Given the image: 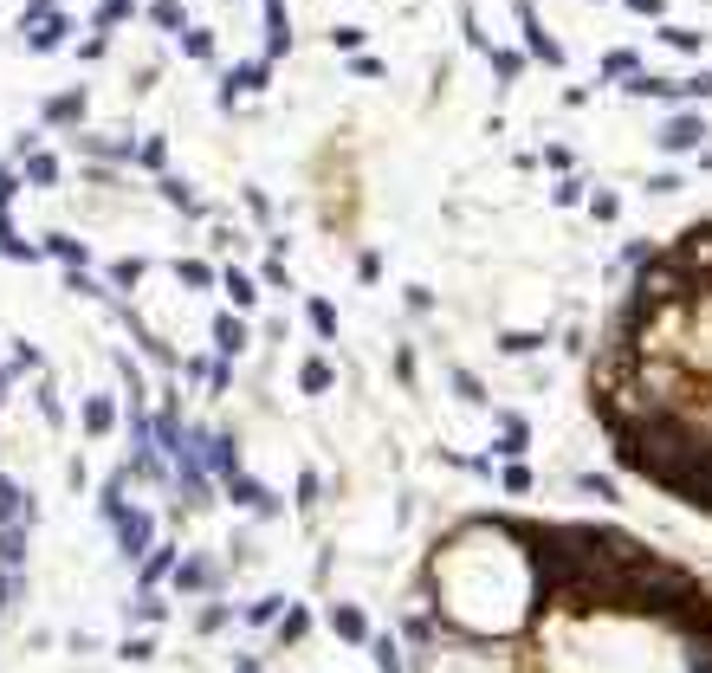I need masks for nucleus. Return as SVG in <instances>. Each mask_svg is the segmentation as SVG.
<instances>
[{
    "label": "nucleus",
    "instance_id": "nucleus-6",
    "mask_svg": "<svg viewBox=\"0 0 712 673\" xmlns=\"http://www.w3.org/2000/svg\"><path fill=\"white\" fill-rule=\"evenodd\" d=\"M175 279H182V285H195V292H214V279H221V272H214V266H201V259H182V266H175Z\"/></svg>",
    "mask_w": 712,
    "mask_h": 673
},
{
    "label": "nucleus",
    "instance_id": "nucleus-18",
    "mask_svg": "<svg viewBox=\"0 0 712 673\" xmlns=\"http://www.w3.org/2000/svg\"><path fill=\"white\" fill-rule=\"evenodd\" d=\"M337 628H344L350 641H363V615H356V609H337Z\"/></svg>",
    "mask_w": 712,
    "mask_h": 673
},
{
    "label": "nucleus",
    "instance_id": "nucleus-7",
    "mask_svg": "<svg viewBox=\"0 0 712 673\" xmlns=\"http://www.w3.org/2000/svg\"><path fill=\"white\" fill-rule=\"evenodd\" d=\"M39 253H52V259H65V266H85V246L72 240V233H52L46 246H39Z\"/></svg>",
    "mask_w": 712,
    "mask_h": 673
},
{
    "label": "nucleus",
    "instance_id": "nucleus-20",
    "mask_svg": "<svg viewBox=\"0 0 712 673\" xmlns=\"http://www.w3.org/2000/svg\"><path fill=\"white\" fill-rule=\"evenodd\" d=\"M305 389H331V369H324V363H305Z\"/></svg>",
    "mask_w": 712,
    "mask_h": 673
},
{
    "label": "nucleus",
    "instance_id": "nucleus-12",
    "mask_svg": "<svg viewBox=\"0 0 712 673\" xmlns=\"http://www.w3.org/2000/svg\"><path fill=\"white\" fill-rule=\"evenodd\" d=\"M182 52H188V59H208V52H214V33H201V26H182Z\"/></svg>",
    "mask_w": 712,
    "mask_h": 673
},
{
    "label": "nucleus",
    "instance_id": "nucleus-5",
    "mask_svg": "<svg viewBox=\"0 0 712 673\" xmlns=\"http://www.w3.org/2000/svg\"><path fill=\"white\" fill-rule=\"evenodd\" d=\"M85 117V91H65V98L46 104V123H78Z\"/></svg>",
    "mask_w": 712,
    "mask_h": 673
},
{
    "label": "nucleus",
    "instance_id": "nucleus-3",
    "mask_svg": "<svg viewBox=\"0 0 712 673\" xmlns=\"http://www.w3.org/2000/svg\"><path fill=\"white\" fill-rule=\"evenodd\" d=\"M266 78H272V65H266V59L234 65V72H227V85H221V104H234V98H246V91H259Z\"/></svg>",
    "mask_w": 712,
    "mask_h": 673
},
{
    "label": "nucleus",
    "instance_id": "nucleus-14",
    "mask_svg": "<svg viewBox=\"0 0 712 673\" xmlns=\"http://www.w3.org/2000/svg\"><path fill=\"white\" fill-rule=\"evenodd\" d=\"M26 182H39V188L59 182V162H52V156H33V162H26Z\"/></svg>",
    "mask_w": 712,
    "mask_h": 673
},
{
    "label": "nucleus",
    "instance_id": "nucleus-21",
    "mask_svg": "<svg viewBox=\"0 0 712 673\" xmlns=\"http://www.w3.org/2000/svg\"><path fill=\"white\" fill-rule=\"evenodd\" d=\"M13 499H20V492H13L7 479H0V518H13Z\"/></svg>",
    "mask_w": 712,
    "mask_h": 673
},
{
    "label": "nucleus",
    "instance_id": "nucleus-9",
    "mask_svg": "<svg viewBox=\"0 0 712 673\" xmlns=\"http://www.w3.org/2000/svg\"><path fill=\"white\" fill-rule=\"evenodd\" d=\"M111 421H117L111 395H91V402H85V428H91V434H104V428H111Z\"/></svg>",
    "mask_w": 712,
    "mask_h": 673
},
{
    "label": "nucleus",
    "instance_id": "nucleus-10",
    "mask_svg": "<svg viewBox=\"0 0 712 673\" xmlns=\"http://www.w3.org/2000/svg\"><path fill=\"white\" fill-rule=\"evenodd\" d=\"M201 460H208L221 479H234V447H227V441H201Z\"/></svg>",
    "mask_w": 712,
    "mask_h": 673
},
{
    "label": "nucleus",
    "instance_id": "nucleus-1",
    "mask_svg": "<svg viewBox=\"0 0 712 673\" xmlns=\"http://www.w3.org/2000/svg\"><path fill=\"white\" fill-rule=\"evenodd\" d=\"M590 408L628 473L712 518V221L635 272L602 331Z\"/></svg>",
    "mask_w": 712,
    "mask_h": 673
},
{
    "label": "nucleus",
    "instance_id": "nucleus-17",
    "mask_svg": "<svg viewBox=\"0 0 712 673\" xmlns=\"http://www.w3.org/2000/svg\"><path fill=\"white\" fill-rule=\"evenodd\" d=\"M311 324H318V331H324V337H331V331H337V311H331V305H324V298H311Z\"/></svg>",
    "mask_w": 712,
    "mask_h": 673
},
{
    "label": "nucleus",
    "instance_id": "nucleus-19",
    "mask_svg": "<svg viewBox=\"0 0 712 673\" xmlns=\"http://www.w3.org/2000/svg\"><path fill=\"white\" fill-rule=\"evenodd\" d=\"M111 279H117V285H136V279H143V259H123V266L111 272Z\"/></svg>",
    "mask_w": 712,
    "mask_h": 673
},
{
    "label": "nucleus",
    "instance_id": "nucleus-16",
    "mask_svg": "<svg viewBox=\"0 0 712 673\" xmlns=\"http://www.w3.org/2000/svg\"><path fill=\"white\" fill-rule=\"evenodd\" d=\"M136 156H143V162H149V169H162V162H169V143H162V136H149V143H143V149H136Z\"/></svg>",
    "mask_w": 712,
    "mask_h": 673
},
{
    "label": "nucleus",
    "instance_id": "nucleus-15",
    "mask_svg": "<svg viewBox=\"0 0 712 673\" xmlns=\"http://www.w3.org/2000/svg\"><path fill=\"white\" fill-rule=\"evenodd\" d=\"M162 195H169L182 214H195V195H188V182H175V175H169V182H162Z\"/></svg>",
    "mask_w": 712,
    "mask_h": 673
},
{
    "label": "nucleus",
    "instance_id": "nucleus-4",
    "mask_svg": "<svg viewBox=\"0 0 712 673\" xmlns=\"http://www.w3.org/2000/svg\"><path fill=\"white\" fill-rule=\"evenodd\" d=\"M214 343H221V356L246 350V331H240V318H234V311H221V318H214Z\"/></svg>",
    "mask_w": 712,
    "mask_h": 673
},
{
    "label": "nucleus",
    "instance_id": "nucleus-8",
    "mask_svg": "<svg viewBox=\"0 0 712 673\" xmlns=\"http://www.w3.org/2000/svg\"><path fill=\"white\" fill-rule=\"evenodd\" d=\"M149 20H156L162 33H182V26H188V13H182V0H156V7H149Z\"/></svg>",
    "mask_w": 712,
    "mask_h": 673
},
{
    "label": "nucleus",
    "instance_id": "nucleus-13",
    "mask_svg": "<svg viewBox=\"0 0 712 673\" xmlns=\"http://www.w3.org/2000/svg\"><path fill=\"white\" fill-rule=\"evenodd\" d=\"M221 285L234 292V305H253V298H259V292H253V279H246V272H234V266L221 272Z\"/></svg>",
    "mask_w": 712,
    "mask_h": 673
},
{
    "label": "nucleus",
    "instance_id": "nucleus-2",
    "mask_svg": "<svg viewBox=\"0 0 712 673\" xmlns=\"http://www.w3.org/2000/svg\"><path fill=\"white\" fill-rule=\"evenodd\" d=\"M65 33H72V20H65L59 7H52V20L39 13V20L26 26V46H33V52H59V46H65Z\"/></svg>",
    "mask_w": 712,
    "mask_h": 673
},
{
    "label": "nucleus",
    "instance_id": "nucleus-11",
    "mask_svg": "<svg viewBox=\"0 0 712 673\" xmlns=\"http://www.w3.org/2000/svg\"><path fill=\"white\" fill-rule=\"evenodd\" d=\"M130 13H136L130 0H104V7H98V20H91V26H98V33L111 39V26H123V20H130Z\"/></svg>",
    "mask_w": 712,
    "mask_h": 673
}]
</instances>
